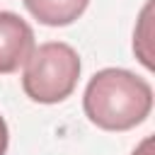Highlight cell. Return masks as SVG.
I'll return each instance as SVG.
<instances>
[{
    "label": "cell",
    "instance_id": "6",
    "mask_svg": "<svg viewBox=\"0 0 155 155\" xmlns=\"http://www.w3.org/2000/svg\"><path fill=\"white\" fill-rule=\"evenodd\" d=\"M7 140H10V136H7V124H5V119L0 116V155L7 153Z\"/></svg>",
    "mask_w": 155,
    "mask_h": 155
},
{
    "label": "cell",
    "instance_id": "2",
    "mask_svg": "<svg viewBox=\"0 0 155 155\" xmlns=\"http://www.w3.org/2000/svg\"><path fill=\"white\" fill-rule=\"evenodd\" d=\"M80 78V56L63 41H46L31 51L24 63L22 87L39 104H58L75 90Z\"/></svg>",
    "mask_w": 155,
    "mask_h": 155
},
{
    "label": "cell",
    "instance_id": "3",
    "mask_svg": "<svg viewBox=\"0 0 155 155\" xmlns=\"http://www.w3.org/2000/svg\"><path fill=\"white\" fill-rule=\"evenodd\" d=\"M34 51L31 27L15 12L0 10V73H15Z\"/></svg>",
    "mask_w": 155,
    "mask_h": 155
},
{
    "label": "cell",
    "instance_id": "5",
    "mask_svg": "<svg viewBox=\"0 0 155 155\" xmlns=\"http://www.w3.org/2000/svg\"><path fill=\"white\" fill-rule=\"evenodd\" d=\"M150 10H153V2H148L145 5V10H143V17H140V27L136 29V34H133V48H136V53L140 56V61H143V65L145 68H153V48H150V36H153V31H150Z\"/></svg>",
    "mask_w": 155,
    "mask_h": 155
},
{
    "label": "cell",
    "instance_id": "1",
    "mask_svg": "<svg viewBox=\"0 0 155 155\" xmlns=\"http://www.w3.org/2000/svg\"><path fill=\"white\" fill-rule=\"evenodd\" d=\"M87 119L104 131H128L153 109V87L124 68L97 70L82 97Z\"/></svg>",
    "mask_w": 155,
    "mask_h": 155
},
{
    "label": "cell",
    "instance_id": "7",
    "mask_svg": "<svg viewBox=\"0 0 155 155\" xmlns=\"http://www.w3.org/2000/svg\"><path fill=\"white\" fill-rule=\"evenodd\" d=\"M133 155H153V136L143 138V143L133 150Z\"/></svg>",
    "mask_w": 155,
    "mask_h": 155
},
{
    "label": "cell",
    "instance_id": "4",
    "mask_svg": "<svg viewBox=\"0 0 155 155\" xmlns=\"http://www.w3.org/2000/svg\"><path fill=\"white\" fill-rule=\"evenodd\" d=\"M90 0H24L27 10L48 27H65L70 22H75Z\"/></svg>",
    "mask_w": 155,
    "mask_h": 155
}]
</instances>
